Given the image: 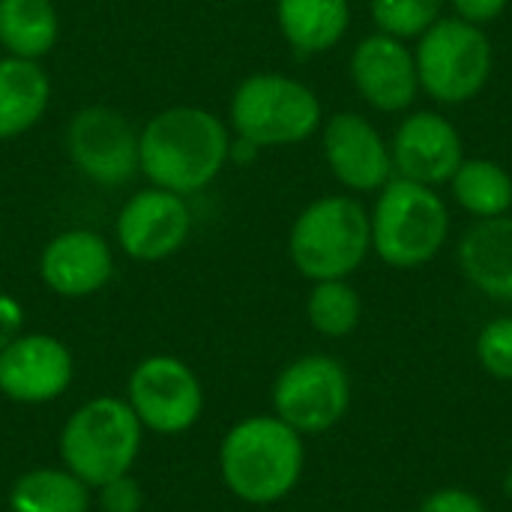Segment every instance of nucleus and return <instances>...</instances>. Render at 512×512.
<instances>
[{
    "label": "nucleus",
    "mask_w": 512,
    "mask_h": 512,
    "mask_svg": "<svg viewBox=\"0 0 512 512\" xmlns=\"http://www.w3.org/2000/svg\"><path fill=\"white\" fill-rule=\"evenodd\" d=\"M231 126L201 105H171L138 129V162L150 186L192 198L231 162Z\"/></svg>",
    "instance_id": "f257e3e1"
},
{
    "label": "nucleus",
    "mask_w": 512,
    "mask_h": 512,
    "mask_svg": "<svg viewBox=\"0 0 512 512\" xmlns=\"http://www.w3.org/2000/svg\"><path fill=\"white\" fill-rule=\"evenodd\" d=\"M306 468L303 435L276 414H255L234 423L219 444V477L249 507L285 501Z\"/></svg>",
    "instance_id": "f03ea898"
},
{
    "label": "nucleus",
    "mask_w": 512,
    "mask_h": 512,
    "mask_svg": "<svg viewBox=\"0 0 512 512\" xmlns=\"http://www.w3.org/2000/svg\"><path fill=\"white\" fill-rule=\"evenodd\" d=\"M144 447V426L120 396H96L78 405L57 435L60 465L90 489L132 474Z\"/></svg>",
    "instance_id": "7ed1b4c3"
},
{
    "label": "nucleus",
    "mask_w": 512,
    "mask_h": 512,
    "mask_svg": "<svg viewBox=\"0 0 512 512\" xmlns=\"http://www.w3.org/2000/svg\"><path fill=\"white\" fill-rule=\"evenodd\" d=\"M372 252L369 210L351 195H324L288 231V258L309 282L348 279Z\"/></svg>",
    "instance_id": "20e7f679"
},
{
    "label": "nucleus",
    "mask_w": 512,
    "mask_h": 512,
    "mask_svg": "<svg viewBox=\"0 0 512 512\" xmlns=\"http://www.w3.org/2000/svg\"><path fill=\"white\" fill-rule=\"evenodd\" d=\"M324 123L318 93L300 78L282 72H252L246 75L228 102L231 135L267 150L294 147L312 138Z\"/></svg>",
    "instance_id": "39448f33"
},
{
    "label": "nucleus",
    "mask_w": 512,
    "mask_h": 512,
    "mask_svg": "<svg viewBox=\"0 0 512 512\" xmlns=\"http://www.w3.org/2000/svg\"><path fill=\"white\" fill-rule=\"evenodd\" d=\"M372 252L396 270H417L438 258L450 237V210L444 198L423 183L393 177L375 201Z\"/></svg>",
    "instance_id": "423d86ee"
},
{
    "label": "nucleus",
    "mask_w": 512,
    "mask_h": 512,
    "mask_svg": "<svg viewBox=\"0 0 512 512\" xmlns=\"http://www.w3.org/2000/svg\"><path fill=\"white\" fill-rule=\"evenodd\" d=\"M420 90L441 105H462L483 93L492 78L495 51L483 27L462 18H438L414 48Z\"/></svg>",
    "instance_id": "0eeeda50"
},
{
    "label": "nucleus",
    "mask_w": 512,
    "mask_h": 512,
    "mask_svg": "<svg viewBox=\"0 0 512 512\" xmlns=\"http://www.w3.org/2000/svg\"><path fill=\"white\" fill-rule=\"evenodd\" d=\"M348 408L351 378L330 354L297 357L273 381V414L303 438L336 429Z\"/></svg>",
    "instance_id": "6e6552de"
},
{
    "label": "nucleus",
    "mask_w": 512,
    "mask_h": 512,
    "mask_svg": "<svg viewBox=\"0 0 512 512\" xmlns=\"http://www.w3.org/2000/svg\"><path fill=\"white\" fill-rule=\"evenodd\" d=\"M63 147L75 171L102 189H117L141 174L138 129L111 105H87L75 111L63 132Z\"/></svg>",
    "instance_id": "1a4fd4ad"
},
{
    "label": "nucleus",
    "mask_w": 512,
    "mask_h": 512,
    "mask_svg": "<svg viewBox=\"0 0 512 512\" xmlns=\"http://www.w3.org/2000/svg\"><path fill=\"white\" fill-rule=\"evenodd\" d=\"M126 402L144 432L171 438L198 426L204 414V387L180 357L150 354L129 372Z\"/></svg>",
    "instance_id": "9d476101"
},
{
    "label": "nucleus",
    "mask_w": 512,
    "mask_h": 512,
    "mask_svg": "<svg viewBox=\"0 0 512 512\" xmlns=\"http://www.w3.org/2000/svg\"><path fill=\"white\" fill-rule=\"evenodd\" d=\"M192 228L195 216L189 198L147 186L123 201L114 219V240L126 258L138 264H159L189 243Z\"/></svg>",
    "instance_id": "9b49d317"
},
{
    "label": "nucleus",
    "mask_w": 512,
    "mask_h": 512,
    "mask_svg": "<svg viewBox=\"0 0 512 512\" xmlns=\"http://www.w3.org/2000/svg\"><path fill=\"white\" fill-rule=\"evenodd\" d=\"M75 381L69 345L48 333H21L0 351V396L15 405L57 402Z\"/></svg>",
    "instance_id": "f8f14e48"
},
{
    "label": "nucleus",
    "mask_w": 512,
    "mask_h": 512,
    "mask_svg": "<svg viewBox=\"0 0 512 512\" xmlns=\"http://www.w3.org/2000/svg\"><path fill=\"white\" fill-rule=\"evenodd\" d=\"M321 150L330 174L348 192H381L393 180L390 144L357 111H339L321 123Z\"/></svg>",
    "instance_id": "ddd939ff"
},
{
    "label": "nucleus",
    "mask_w": 512,
    "mask_h": 512,
    "mask_svg": "<svg viewBox=\"0 0 512 512\" xmlns=\"http://www.w3.org/2000/svg\"><path fill=\"white\" fill-rule=\"evenodd\" d=\"M36 270L51 294L84 300L111 282L114 249L93 228H66L42 246Z\"/></svg>",
    "instance_id": "4468645a"
},
{
    "label": "nucleus",
    "mask_w": 512,
    "mask_h": 512,
    "mask_svg": "<svg viewBox=\"0 0 512 512\" xmlns=\"http://www.w3.org/2000/svg\"><path fill=\"white\" fill-rule=\"evenodd\" d=\"M351 81L357 93L384 114L411 108L420 93L414 51L405 39L381 30L360 39L351 51Z\"/></svg>",
    "instance_id": "2eb2a0df"
},
{
    "label": "nucleus",
    "mask_w": 512,
    "mask_h": 512,
    "mask_svg": "<svg viewBox=\"0 0 512 512\" xmlns=\"http://www.w3.org/2000/svg\"><path fill=\"white\" fill-rule=\"evenodd\" d=\"M390 153L399 177L432 189L450 183L459 165L465 162L459 129L438 111L408 114L393 135Z\"/></svg>",
    "instance_id": "dca6fc26"
},
{
    "label": "nucleus",
    "mask_w": 512,
    "mask_h": 512,
    "mask_svg": "<svg viewBox=\"0 0 512 512\" xmlns=\"http://www.w3.org/2000/svg\"><path fill=\"white\" fill-rule=\"evenodd\" d=\"M465 279L489 300L512 303V216H492L471 225L459 240Z\"/></svg>",
    "instance_id": "f3484780"
},
{
    "label": "nucleus",
    "mask_w": 512,
    "mask_h": 512,
    "mask_svg": "<svg viewBox=\"0 0 512 512\" xmlns=\"http://www.w3.org/2000/svg\"><path fill=\"white\" fill-rule=\"evenodd\" d=\"M51 105V78L42 60L0 57V141L30 132Z\"/></svg>",
    "instance_id": "a211bd4d"
},
{
    "label": "nucleus",
    "mask_w": 512,
    "mask_h": 512,
    "mask_svg": "<svg viewBox=\"0 0 512 512\" xmlns=\"http://www.w3.org/2000/svg\"><path fill=\"white\" fill-rule=\"evenodd\" d=\"M276 24L297 54L336 48L351 24L348 0H276Z\"/></svg>",
    "instance_id": "6ab92c4d"
},
{
    "label": "nucleus",
    "mask_w": 512,
    "mask_h": 512,
    "mask_svg": "<svg viewBox=\"0 0 512 512\" xmlns=\"http://www.w3.org/2000/svg\"><path fill=\"white\" fill-rule=\"evenodd\" d=\"M9 512H90L93 489L63 465H39L9 486Z\"/></svg>",
    "instance_id": "aec40b11"
},
{
    "label": "nucleus",
    "mask_w": 512,
    "mask_h": 512,
    "mask_svg": "<svg viewBox=\"0 0 512 512\" xmlns=\"http://www.w3.org/2000/svg\"><path fill=\"white\" fill-rule=\"evenodd\" d=\"M60 39L54 0H0V48L9 57L42 60Z\"/></svg>",
    "instance_id": "412c9836"
},
{
    "label": "nucleus",
    "mask_w": 512,
    "mask_h": 512,
    "mask_svg": "<svg viewBox=\"0 0 512 512\" xmlns=\"http://www.w3.org/2000/svg\"><path fill=\"white\" fill-rule=\"evenodd\" d=\"M462 210L477 219L504 216L512 207L510 171L492 159H465L450 180Z\"/></svg>",
    "instance_id": "4be33fe9"
},
{
    "label": "nucleus",
    "mask_w": 512,
    "mask_h": 512,
    "mask_svg": "<svg viewBox=\"0 0 512 512\" xmlns=\"http://www.w3.org/2000/svg\"><path fill=\"white\" fill-rule=\"evenodd\" d=\"M306 318L315 333L327 339H345L357 330L363 318V300L348 279L312 282L306 297Z\"/></svg>",
    "instance_id": "5701e85b"
},
{
    "label": "nucleus",
    "mask_w": 512,
    "mask_h": 512,
    "mask_svg": "<svg viewBox=\"0 0 512 512\" xmlns=\"http://www.w3.org/2000/svg\"><path fill=\"white\" fill-rule=\"evenodd\" d=\"M372 21L396 39H420L444 12V0H369Z\"/></svg>",
    "instance_id": "b1692460"
},
{
    "label": "nucleus",
    "mask_w": 512,
    "mask_h": 512,
    "mask_svg": "<svg viewBox=\"0 0 512 512\" xmlns=\"http://www.w3.org/2000/svg\"><path fill=\"white\" fill-rule=\"evenodd\" d=\"M477 360L492 378L512 381V315L495 318L480 330Z\"/></svg>",
    "instance_id": "393cba45"
},
{
    "label": "nucleus",
    "mask_w": 512,
    "mask_h": 512,
    "mask_svg": "<svg viewBox=\"0 0 512 512\" xmlns=\"http://www.w3.org/2000/svg\"><path fill=\"white\" fill-rule=\"evenodd\" d=\"M93 504L99 512H141L144 510V486L135 474L114 477L93 489Z\"/></svg>",
    "instance_id": "a878e982"
},
{
    "label": "nucleus",
    "mask_w": 512,
    "mask_h": 512,
    "mask_svg": "<svg viewBox=\"0 0 512 512\" xmlns=\"http://www.w3.org/2000/svg\"><path fill=\"white\" fill-rule=\"evenodd\" d=\"M417 512H489L483 498L468 492V489H459V486H447V489H435Z\"/></svg>",
    "instance_id": "bb28decb"
},
{
    "label": "nucleus",
    "mask_w": 512,
    "mask_h": 512,
    "mask_svg": "<svg viewBox=\"0 0 512 512\" xmlns=\"http://www.w3.org/2000/svg\"><path fill=\"white\" fill-rule=\"evenodd\" d=\"M450 3L456 9V18H462L468 24H477V27L495 21L510 6V0H450Z\"/></svg>",
    "instance_id": "cd10ccee"
},
{
    "label": "nucleus",
    "mask_w": 512,
    "mask_h": 512,
    "mask_svg": "<svg viewBox=\"0 0 512 512\" xmlns=\"http://www.w3.org/2000/svg\"><path fill=\"white\" fill-rule=\"evenodd\" d=\"M24 321H27L24 306L12 294L0 291V351L24 333Z\"/></svg>",
    "instance_id": "c85d7f7f"
}]
</instances>
